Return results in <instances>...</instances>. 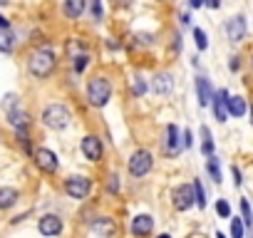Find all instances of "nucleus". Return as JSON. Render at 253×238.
<instances>
[{
    "mask_svg": "<svg viewBox=\"0 0 253 238\" xmlns=\"http://www.w3.org/2000/svg\"><path fill=\"white\" fill-rule=\"evenodd\" d=\"M129 89H132V97H137V99H139V97H144V94H147V89H149V87H147V79H144L142 75H137V77H132V87H129Z\"/></svg>",
    "mask_w": 253,
    "mask_h": 238,
    "instance_id": "nucleus-23",
    "label": "nucleus"
},
{
    "mask_svg": "<svg viewBox=\"0 0 253 238\" xmlns=\"http://www.w3.org/2000/svg\"><path fill=\"white\" fill-rule=\"evenodd\" d=\"M149 87H152L154 94H169V92L174 89V75H171V72H157V75L152 77Z\"/></svg>",
    "mask_w": 253,
    "mask_h": 238,
    "instance_id": "nucleus-13",
    "label": "nucleus"
},
{
    "mask_svg": "<svg viewBox=\"0 0 253 238\" xmlns=\"http://www.w3.org/2000/svg\"><path fill=\"white\" fill-rule=\"evenodd\" d=\"M216 213H218L221 218H231V206H228L226 201H218V203H216Z\"/></svg>",
    "mask_w": 253,
    "mask_h": 238,
    "instance_id": "nucleus-34",
    "label": "nucleus"
},
{
    "mask_svg": "<svg viewBox=\"0 0 253 238\" xmlns=\"http://www.w3.org/2000/svg\"><path fill=\"white\" fill-rule=\"evenodd\" d=\"M231 174H233V184H236V186H241V184H243V179H241V169H238V166H233V169H231Z\"/></svg>",
    "mask_w": 253,
    "mask_h": 238,
    "instance_id": "nucleus-35",
    "label": "nucleus"
},
{
    "mask_svg": "<svg viewBox=\"0 0 253 238\" xmlns=\"http://www.w3.org/2000/svg\"><path fill=\"white\" fill-rule=\"evenodd\" d=\"M5 28H10V23H8L5 15H0V30H5Z\"/></svg>",
    "mask_w": 253,
    "mask_h": 238,
    "instance_id": "nucleus-39",
    "label": "nucleus"
},
{
    "mask_svg": "<svg viewBox=\"0 0 253 238\" xmlns=\"http://www.w3.org/2000/svg\"><path fill=\"white\" fill-rule=\"evenodd\" d=\"M152 166H154V157H152V152H147V149H137V152L129 157V161H126L129 176H134V179L147 176V174L152 171Z\"/></svg>",
    "mask_w": 253,
    "mask_h": 238,
    "instance_id": "nucleus-4",
    "label": "nucleus"
},
{
    "mask_svg": "<svg viewBox=\"0 0 253 238\" xmlns=\"http://www.w3.org/2000/svg\"><path fill=\"white\" fill-rule=\"evenodd\" d=\"M65 194L70 198H75V201H84L92 194V179L89 176H82V174L65 179Z\"/></svg>",
    "mask_w": 253,
    "mask_h": 238,
    "instance_id": "nucleus-5",
    "label": "nucleus"
},
{
    "mask_svg": "<svg viewBox=\"0 0 253 238\" xmlns=\"http://www.w3.org/2000/svg\"><path fill=\"white\" fill-rule=\"evenodd\" d=\"M189 23H191V18H189V15L184 13V15H181V25H189Z\"/></svg>",
    "mask_w": 253,
    "mask_h": 238,
    "instance_id": "nucleus-41",
    "label": "nucleus"
},
{
    "mask_svg": "<svg viewBox=\"0 0 253 238\" xmlns=\"http://www.w3.org/2000/svg\"><path fill=\"white\" fill-rule=\"evenodd\" d=\"M84 50H87V45H84L82 38H70V40H67V55H70V57H77V55H82Z\"/></svg>",
    "mask_w": 253,
    "mask_h": 238,
    "instance_id": "nucleus-22",
    "label": "nucleus"
},
{
    "mask_svg": "<svg viewBox=\"0 0 253 238\" xmlns=\"http://www.w3.org/2000/svg\"><path fill=\"white\" fill-rule=\"evenodd\" d=\"M228 67H231L233 72H236V70H241V60H238V57H231V65H228Z\"/></svg>",
    "mask_w": 253,
    "mask_h": 238,
    "instance_id": "nucleus-38",
    "label": "nucleus"
},
{
    "mask_svg": "<svg viewBox=\"0 0 253 238\" xmlns=\"http://www.w3.org/2000/svg\"><path fill=\"white\" fill-rule=\"evenodd\" d=\"M246 33H248V23H246L243 15H233V18L226 23V38H228L233 45L241 42V40L246 38Z\"/></svg>",
    "mask_w": 253,
    "mask_h": 238,
    "instance_id": "nucleus-9",
    "label": "nucleus"
},
{
    "mask_svg": "<svg viewBox=\"0 0 253 238\" xmlns=\"http://www.w3.org/2000/svg\"><path fill=\"white\" fill-rule=\"evenodd\" d=\"M194 42H196L199 50H206L209 47V38H206V33L201 28H194Z\"/></svg>",
    "mask_w": 253,
    "mask_h": 238,
    "instance_id": "nucleus-32",
    "label": "nucleus"
},
{
    "mask_svg": "<svg viewBox=\"0 0 253 238\" xmlns=\"http://www.w3.org/2000/svg\"><path fill=\"white\" fill-rule=\"evenodd\" d=\"M206 169H209V174H211V179L216 181V184H221V169H218V159L211 154V157H206Z\"/></svg>",
    "mask_w": 253,
    "mask_h": 238,
    "instance_id": "nucleus-26",
    "label": "nucleus"
},
{
    "mask_svg": "<svg viewBox=\"0 0 253 238\" xmlns=\"http://www.w3.org/2000/svg\"><path fill=\"white\" fill-rule=\"evenodd\" d=\"M241 213H243V223H246V228H251L253 226V213H251V203L246 201V198H241Z\"/></svg>",
    "mask_w": 253,
    "mask_h": 238,
    "instance_id": "nucleus-31",
    "label": "nucleus"
},
{
    "mask_svg": "<svg viewBox=\"0 0 253 238\" xmlns=\"http://www.w3.org/2000/svg\"><path fill=\"white\" fill-rule=\"evenodd\" d=\"M62 228H65V223H62V218H60L57 213H45V216L38 221V231H40L45 238H55V236H60Z\"/></svg>",
    "mask_w": 253,
    "mask_h": 238,
    "instance_id": "nucleus-8",
    "label": "nucleus"
},
{
    "mask_svg": "<svg viewBox=\"0 0 253 238\" xmlns=\"http://www.w3.org/2000/svg\"><path fill=\"white\" fill-rule=\"evenodd\" d=\"M196 97H199V104H201V107H209V104H211L213 87H211V82H209L204 75L196 77Z\"/></svg>",
    "mask_w": 253,
    "mask_h": 238,
    "instance_id": "nucleus-16",
    "label": "nucleus"
},
{
    "mask_svg": "<svg viewBox=\"0 0 253 238\" xmlns=\"http://www.w3.org/2000/svg\"><path fill=\"white\" fill-rule=\"evenodd\" d=\"M55 67H57V57H55V52L47 50V47H40V50H35V52L28 57V72H30V77H35V79H47V77L55 72Z\"/></svg>",
    "mask_w": 253,
    "mask_h": 238,
    "instance_id": "nucleus-1",
    "label": "nucleus"
},
{
    "mask_svg": "<svg viewBox=\"0 0 253 238\" xmlns=\"http://www.w3.org/2000/svg\"><path fill=\"white\" fill-rule=\"evenodd\" d=\"M70 122H72V112H70L67 104H62V102H52V104H47V107L42 109V124H45L47 129L62 132V129L70 127Z\"/></svg>",
    "mask_w": 253,
    "mask_h": 238,
    "instance_id": "nucleus-2",
    "label": "nucleus"
},
{
    "mask_svg": "<svg viewBox=\"0 0 253 238\" xmlns=\"http://www.w3.org/2000/svg\"><path fill=\"white\" fill-rule=\"evenodd\" d=\"M204 5H209L211 10H218L221 8V0H204Z\"/></svg>",
    "mask_w": 253,
    "mask_h": 238,
    "instance_id": "nucleus-36",
    "label": "nucleus"
},
{
    "mask_svg": "<svg viewBox=\"0 0 253 238\" xmlns=\"http://www.w3.org/2000/svg\"><path fill=\"white\" fill-rule=\"evenodd\" d=\"M89 228H92V233H97L99 238H112L114 231H117V223H114V218H109V216H94V218L89 221Z\"/></svg>",
    "mask_w": 253,
    "mask_h": 238,
    "instance_id": "nucleus-11",
    "label": "nucleus"
},
{
    "mask_svg": "<svg viewBox=\"0 0 253 238\" xmlns=\"http://www.w3.org/2000/svg\"><path fill=\"white\" fill-rule=\"evenodd\" d=\"M251 67H253V57H251Z\"/></svg>",
    "mask_w": 253,
    "mask_h": 238,
    "instance_id": "nucleus-45",
    "label": "nucleus"
},
{
    "mask_svg": "<svg viewBox=\"0 0 253 238\" xmlns=\"http://www.w3.org/2000/svg\"><path fill=\"white\" fill-rule=\"evenodd\" d=\"M171 203H174L176 211H189V208L194 206V189L186 186V184L176 186L174 194H171Z\"/></svg>",
    "mask_w": 253,
    "mask_h": 238,
    "instance_id": "nucleus-10",
    "label": "nucleus"
},
{
    "mask_svg": "<svg viewBox=\"0 0 253 238\" xmlns=\"http://www.w3.org/2000/svg\"><path fill=\"white\" fill-rule=\"evenodd\" d=\"M15 35H13V30L10 28H5V30H0V52L3 55H10L13 50H15Z\"/></svg>",
    "mask_w": 253,
    "mask_h": 238,
    "instance_id": "nucleus-20",
    "label": "nucleus"
},
{
    "mask_svg": "<svg viewBox=\"0 0 253 238\" xmlns=\"http://www.w3.org/2000/svg\"><path fill=\"white\" fill-rule=\"evenodd\" d=\"M152 231H154V218H152L149 213H137V216L132 218V233H134L137 238H147Z\"/></svg>",
    "mask_w": 253,
    "mask_h": 238,
    "instance_id": "nucleus-14",
    "label": "nucleus"
},
{
    "mask_svg": "<svg viewBox=\"0 0 253 238\" xmlns=\"http://www.w3.org/2000/svg\"><path fill=\"white\" fill-rule=\"evenodd\" d=\"M132 0H114V8H129Z\"/></svg>",
    "mask_w": 253,
    "mask_h": 238,
    "instance_id": "nucleus-37",
    "label": "nucleus"
},
{
    "mask_svg": "<svg viewBox=\"0 0 253 238\" xmlns=\"http://www.w3.org/2000/svg\"><path fill=\"white\" fill-rule=\"evenodd\" d=\"M87 65H89V57H87V52H82V55L72 57V67H75V72H77V75H80V72H84V70H87Z\"/></svg>",
    "mask_w": 253,
    "mask_h": 238,
    "instance_id": "nucleus-30",
    "label": "nucleus"
},
{
    "mask_svg": "<svg viewBox=\"0 0 253 238\" xmlns=\"http://www.w3.org/2000/svg\"><path fill=\"white\" fill-rule=\"evenodd\" d=\"M231 236L233 238H243V221L241 218H233L231 221Z\"/></svg>",
    "mask_w": 253,
    "mask_h": 238,
    "instance_id": "nucleus-33",
    "label": "nucleus"
},
{
    "mask_svg": "<svg viewBox=\"0 0 253 238\" xmlns=\"http://www.w3.org/2000/svg\"><path fill=\"white\" fill-rule=\"evenodd\" d=\"M8 124L13 129H28L30 127V114L20 107H13V109H8Z\"/></svg>",
    "mask_w": 253,
    "mask_h": 238,
    "instance_id": "nucleus-15",
    "label": "nucleus"
},
{
    "mask_svg": "<svg viewBox=\"0 0 253 238\" xmlns=\"http://www.w3.org/2000/svg\"><path fill=\"white\" fill-rule=\"evenodd\" d=\"M189 5H191V8H201L204 0H189Z\"/></svg>",
    "mask_w": 253,
    "mask_h": 238,
    "instance_id": "nucleus-40",
    "label": "nucleus"
},
{
    "mask_svg": "<svg viewBox=\"0 0 253 238\" xmlns=\"http://www.w3.org/2000/svg\"><path fill=\"white\" fill-rule=\"evenodd\" d=\"M33 161H35V166H38L40 171H45V174H55V171L60 169L57 154H55L52 149H45V147H40V149L33 152Z\"/></svg>",
    "mask_w": 253,
    "mask_h": 238,
    "instance_id": "nucleus-6",
    "label": "nucleus"
},
{
    "mask_svg": "<svg viewBox=\"0 0 253 238\" xmlns=\"http://www.w3.org/2000/svg\"><path fill=\"white\" fill-rule=\"evenodd\" d=\"M226 99H228V92H226V89H218V92H213V97H211V104H213V114H216V119H218V122H226V117H228V109H226Z\"/></svg>",
    "mask_w": 253,
    "mask_h": 238,
    "instance_id": "nucleus-18",
    "label": "nucleus"
},
{
    "mask_svg": "<svg viewBox=\"0 0 253 238\" xmlns=\"http://www.w3.org/2000/svg\"><path fill=\"white\" fill-rule=\"evenodd\" d=\"M191 189H194V203H196L199 208H206V194H204V186H201V181L196 179V181L191 184Z\"/></svg>",
    "mask_w": 253,
    "mask_h": 238,
    "instance_id": "nucleus-27",
    "label": "nucleus"
},
{
    "mask_svg": "<svg viewBox=\"0 0 253 238\" xmlns=\"http://www.w3.org/2000/svg\"><path fill=\"white\" fill-rule=\"evenodd\" d=\"M20 201V191L13 186H0V211H8Z\"/></svg>",
    "mask_w": 253,
    "mask_h": 238,
    "instance_id": "nucleus-19",
    "label": "nucleus"
},
{
    "mask_svg": "<svg viewBox=\"0 0 253 238\" xmlns=\"http://www.w3.org/2000/svg\"><path fill=\"white\" fill-rule=\"evenodd\" d=\"M80 149H82L84 159L92 161V164L102 161V157H104V147H102V139H99L97 134H87V137H82Z\"/></svg>",
    "mask_w": 253,
    "mask_h": 238,
    "instance_id": "nucleus-7",
    "label": "nucleus"
},
{
    "mask_svg": "<svg viewBox=\"0 0 253 238\" xmlns=\"http://www.w3.org/2000/svg\"><path fill=\"white\" fill-rule=\"evenodd\" d=\"M201 152H204V157L213 154V139H211V129L209 127H201Z\"/></svg>",
    "mask_w": 253,
    "mask_h": 238,
    "instance_id": "nucleus-24",
    "label": "nucleus"
},
{
    "mask_svg": "<svg viewBox=\"0 0 253 238\" xmlns=\"http://www.w3.org/2000/svg\"><path fill=\"white\" fill-rule=\"evenodd\" d=\"M119 189H122V184H119V174H117V171H112V174L107 176V191H109L112 196H117V194H119Z\"/></svg>",
    "mask_w": 253,
    "mask_h": 238,
    "instance_id": "nucleus-28",
    "label": "nucleus"
},
{
    "mask_svg": "<svg viewBox=\"0 0 253 238\" xmlns=\"http://www.w3.org/2000/svg\"><path fill=\"white\" fill-rule=\"evenodd\" d=\"M181 132H179V127L176 124H169L167 127V137H164V152L169 154V157H176L179 152H181Z\"/></svg>",
    "mask_w": 253,
    "mask_h": 238,
    "instance_id": "nucleus-12",
    "label": "nucleus"
},
{
    "mask_svg": "<svg viewBox=\"0 0 253 238\" xmlns=\"http://www.w3.org/2000/svg\"><path fill=\"white\" fill-rule=\"evenodd\" d=\"M216 238H226V236H223V233H216Z\"/></svg>",
    "mask_w": 253,
    "mask_h": 238,
    "instance_id": "nucleus-44",
    "label": "nucleus"
},
{
    "mask_svg": "<svg viewBox=\"0 0 253 238\" xmlns=\"http://www.w3.org/2000/svg\"><path fill=\"white\" fill-rule=\"evenodd\" d=\"M84 10H87V0H65L62 3V13L70 20H80L84 15Z\"/></svg>",
    "mask_w": 253,
    "mask_h": 238,
    "instance_id": "nucleus-17",
    "label": "nucleus"
},
{
    "mask_svg": "<svg viewBox=\"0 0 253 238\" xmlns=\"http://www.w3.org/2000/svg\"><path fill=\"white\" fill-rule=\"evenodd\" d=\"M157 238H171V236H169V233H162V236H157Z\"/></svg>",
    "mask_w": 253,
    "mask_h": 238,
    "instance_id": "nucleus-42",
    "label": "nucleus"
},
{
    "mask_svg": "<svg viewBox=\"0 0 253 238\" xmlns=\"http://www.w3.org/2000/svg\"><path fill=\"white\" fill-rule=\"evenodd\" d=\"M0 5H8V0H0Z\"/></svg>",
    "mask_w": 253,
    "mask_h": 238,
    "instance_id": "nucleus-43",
    "label": "nucleus"
},
{
    "mask_svg": "<svg viewBox=\"0 0 253 238\" xmlns=\"http://www.w3.org/2000/svg\"><path fill=\"white\" fill-rule=\"evenodd\" d=\"M112 99V82L104 75H94L87 82V102L92 107H104Z\"/></svg>",
    "mask_w": 253,
    "mask_h": 238,
    "instance_id": "nucleus-3",
    "label": "nucleus"
},
{
    "mask_svg": "<svg viewBox=\"0 0 253 238\" xmlns=\"http://www.w3.org/2000/svg\"><path fill=\"white\" fill-rule=\"evenodd\" d=\"M226 109H228V114H233V117H243V114H246V99H243V97H228V99H226Z\"/></svg>",
    "mask_w": 253,
    "mask_h": 238,
    "instance_id": "nucleus-21",
    "label": "nucleus"
},
{
    "mask_svg": "<svg viewBox=\"0 0 253 238\" xmlns=\"http://www.w3.org/2000/svg\"><path fill=\"white\" fill-rule=\"evenodd\" d=\"M132 40H134L137 45H142V47H149V45H154V42H157V38H154L152 33H137Z\"/></svg>",
    "mask_w": 253,
    "mask_h": 238,
    "instance_id": "nucleus-29",
    "label": "nucleus"
},
{
    "mask_svg": "<svg viewBox=\"0 0 253 238\" xmlns=\"http://www.w3.org/2000/svg\"><path fill=\"white\" fill-rule=\"evenodd\" d=\"M87 8H89V15L94 23H99L104 18V8H102V0H87Z\"/></svg>",
    "mask_w": 253,
    "mask_h": 238,
    "instance_id": "nucleus-25",
    "label": "nucleus"
}]
</instances>
